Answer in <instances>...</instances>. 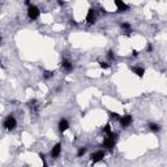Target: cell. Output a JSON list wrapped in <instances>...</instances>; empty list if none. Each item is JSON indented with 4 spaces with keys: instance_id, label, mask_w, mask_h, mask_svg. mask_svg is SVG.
Segmentation results:
<instances>
[{
    "instance_id": "obj_7",
    "label": "cell",
    "mask_w": 167,
    "mask_h": 167,
    "mask_svg": "<svg viewBox=\"0 0 167 167\" xmlns=\"http://www.w3.org/2000/svg\"><path fill=\"white\" fill-rule=\"evenodd\" d=\"M119 120H120V125H121L123 128H125V127H129V125H131V123H132V116H131V115H124V116L120 118Z\"/></svg>"
},
{
    "instance_id": "obj_8",
    "label": "cell",
    "mask_w": 167,
    "mask_h": 167,
    "mask_svg": "<svg viewBox=\"0 0 167 167\" xmlns=\"http://www.w3.org/2000/svg\"><path fill=\"white\" fill-rule=\"evenodd\" d=\"M60 151H61V144L57 142V144L51 149V157H52V158H57V157L60 155Z\"/></svg>"
},
{
    "instance_id": "obj_9",
    "label": "cell",
    "mask_w": 167,
    "mask_h": 167,
    "mask_svg": "<svg viewBox=\"0 0 167 167\" xmlns=\"http://www.w3.org/2000/svg\"><path fill=\"white\" fill-rule=\"evenodd\" d=\"M68 128H69L68 120H67V119H60V121H59V131H60L61 133H64Z\"/></svg>"
},
{
    "instance_id": "obj_13",
    "label": "cell",
    "mask_w": 167,
    "mask_h": 167,
    "mask_svg": "<svg viewBox=\"0 0 167 167\" xmlns=\"http://www.w3.org/2000/svg\"><path fill=\"white\" fill-rule=\"evenodd\" d=\"M52 76H54V72H51V70H46V72H44V74H43V77H44L46 80L51 78Z\"/></svg>"
},
{
    "instance_id": "obj_18",
    "label": "cell",
    "mask_w": 167,
    "mask_h": 167,
    "mask_svg": "<svg viewBox=\"0 0 167 167\" xmlns=\"http://www.w3.org/2000/svg\"><path fill=\"white\" fill-rule=\"evenodd\" d=\"M99 65H101V68H102V69H108V68H110V65H108L107 63H105V61H101V63H99Z\"/></svg>"
},
{
    "instance_id": "obj_4",
    "label": "cell",
    "mask_w": 167,
    "mask_h": 167,
    "mask_svg": "<svg viewBox=\"0 0 167 167\" xmlns=\"http://www.w3.org/2000/svg\"><path fill=\"white\" fill-rule=\"evenodd\" d=\"M114 3H115V5L118 7V11H119V12H128V11H129V5L125 4L123 0H114Z\"/></svg>"
},
{
    "instance_id": "obj_26",
    "label": "cell",
    "mask_w": 167,
    "mask_h": 167,
    "mask_svg": "<svg viewBox=\"0 0 167 167\" xmlns=\"http://www.w3.org/2000/svg\"><path fill=\"white\" fill-rule=\"evenodd\" d=\"M0 42H2V37H0Z\"/></svg>"
},
{
    "instance_id": "obj_19",
    "label": "cell",
    "mask_w": 167,
    "mask_h": 167,
    "mask_svg": "<svg viewBox=\"0 0 167 167\" xmlns=\"http://www.w3.org/2000/svg\"><path fill=\"white\" fill-rule=\"evenodd\" d=\"M35 103H37V101L33 99V101H29V102H28V106L31 108V107H35Z\"/></svg>"
},
{
    "instance_id": "obj_23",
    "label": "cell",
    "mask_w": 167,
    "mask_h": 167,
    "mask_svg": "<svg viewBox=\"0 0 167 167\" xmlns=\"http://www.w3.org/2000/svg\"><path fill=\"white\" fill-rule=\"evenodd\" d=\"M25 4L30 7V5H31V3H30V0H25Z\"/></svg>"
},
{
    "instance_id": "obj_12",
    "label": "cell",
    "mask_w": 167,
    "mask_h": 167,
    "mask_svg": "<svg viewBox=\"0 0 167 167\" xmlns=\"http://www.w3.org/2000/svg\"><path fill=\"white\" fill-rule=\"evenodd\" d=\"M149 128H150V131H151V132H154V133H157V132H159V131H160V125H159V124H155V123L149 124Z\"/></svg>"
},
{
    "instance_id": "obj_6",
    "label": "cell",
    "mask_w": 167,
    "mask_h": 167,
    "mask_svg": "<svg viewBox=\"0 0 167 167\" xmlns=\"http://www.w3.org/2000/svg\"><path fill=\"white\" fill-rule=\"evenodd\" d=\"M86 21H88V24H90V25L95 24V21H97V16H95V12H94V9H93V8H90V9L88 11Z\"/></svg>"
},
{
    "instance_id": "obj_15",
    "label": "cell",
    "mask_w": 167,
    "mask_h": 167,
    "mask_svg": "<svg viewBox=\"0 0 167 167\" xmlns=\"http://www.w3.org/2000/svg\"><path fill=\"white\" fill-rule=\"evenodd\" d=\"M85 153H86V147H81V149L78 150V153H77V157H82Z\"/></svg>"
},
{
    "instance_id": "obj_3",
    "label": "cell",
    "mask_w": 167,
    "mask_h": 167,
    "mask_svg": "<svg viewBox=\"0 0 167 167\" xmlns=\"http://www.w3.org/2000/svg\"><path fill=\"white\" fill-rule=\"evenodd\" d=\"M39 16H41V11H39V8H38V7H35V5H30V7H29V9H28V17H29L30 20H37Z\"/></svg>"
},
{
    "instance_id": "obj_25",
    "label": "cell",
    "mask_w": 167,
    "mask_h": 167,
    "mask_svg": "<svg viewBox=\"0 0 167 167\" xmlns=\"http://www.w3.org/2000/svg\"><path fill=\"white\" fill-rule=\"evenodd\" d=\"M70 24H72V25H77V22H76L74 20H70Z\"/></svg>"
},
{
    "instance_id": "obj_2",
    "label": "cell",
    "mask_w": 167,
    "mask_h": 167,
    "mask_svg": "<svg viewBox=\"0 0 167 167\" xmlns=\"http://www.w3.org/2000/svg\"><path fill=\"white\" fill-rule=\"evenodd\" d=\"M3 125H4V128H5L7 131H13V129L16 128V125H17V121H16V119H15L13 115H8L7 119L4 120Z\"/></svg>"
},
{
    "instance_id": "obj_14",
    "label": "cell",
    "mask_w": 167,
    "mask_h": 167,
    "mask_svg": "<svg viewBox=\"0 0 167 167\" xmlns=\"http://www.w3.org/2000/svg\"><path fill=\"white\" fill-rule=\"evenodd\" d=\"M121 28H123L124 30H127L128 33L131 31V25H129L128 22H123V24H121Z\"/></svg>"
},
{
    "instance_id": "obj_17",
    "label": "cell",
    "mask_w": 167,
    "mask_h": 167,
    "mask_svg": "<svg viewBox=\"0 0 167 167\" xmlns=\"http://www.w3.org/2000/svg\"><path fill=\"white\" fill-rule=\"evenodd\" d=\"M108 114H110V116H111L112 119H116V120H119V119H120L119 114H116V112H112V111H111V112H108Z\"/></svg>"
},
{
    "instance_id": "obj_24",
    "label": "cell",
    "mask_w": 167,
    "mask_h": 167,
    "mask_svg": "<svg viewBox=\"0 0 167 167\" xmlns=\"http://www.w3.org/2000/svg\"><path fill=\"white\" fill-rule=\"evenodd\" d=\"M57 3H59L60 5H64V2H63V0H57Z\"/></svg>"
},
{
    "instance_id": "obj_21",
    "label": "cell",
    "mask_w": 167,
    "mask_h": 167,
    "mask_svg": "<svg viewBox=\"0 0 167 167\" xmlns=\"http://www.w3.org/2000/svg\"><path fill=\"white\" fill-rule=\"evenodd\" d=\"M39 158L43 160V164H44V166H47V163L44 162V154H43V153H39Z\"/></svg>"
},
{
    "instance_id": "obj_22",
    "label": "cell",
    "mask_w": 167,
    "mask_h": 167,
    "mask_svg": "<svg viewBox=\"0 0 167 167\" xmlns=\"http://www.w3.org/2000/svg\"><path fill=\"white\" fill-rule=\"evenodd\" d=\"M132 56H134V57H136V56H138V51L133 50V51H132Z\"/></svg>"
},
{
    "instance_id": "obj_1",
    "label": "cell",
    "mask_w": 167,
    "mask_h": 167,
    "mask_svg": "<svg viewBox=\"0 0 167 167\" xmlns=\"http://www.w3.org/2000/svg\"><path fill=\"white\" fill-rule=\"evenodd\" d=\"M116 140H118V134H116V133L110 132V133H108V136L105 138V141H103L102 146H103L105 149H107V150H112V147L115 146Z\"/></svg>"
},
{
    "instance_id": "obj_11",
    "label": "cell",
    "mask_w": 167,
    "mask_h": 167,
    "mask_svg": "<svg viewBox=\"0 0 167 167\" xmlns=\"http://www.w3.org/2000/svg\"><path fill=\"white\" fill-rule=\"evenodd\" d=\"M61 68H64L65 70L70 72V70L73 69V64H72L69 60H63V61H61Z\"/></svg>"
},
{
    "instance_id": "obj_20",
    "label": "cell",
    "mask_w": 167,
    "mask_h": 167,
    "mask_svg": "<svg viewBox=\"0 0 167 167\" xmlns=\"http://www.w3.org/2000/svg\"><path fill=\"white\" fill-rule=\"evenodd\" d=\"M108 59H111V60H114V59H115L114 51H108Z\"/></svg>"
},
{
    "instance_id": "obj_5",
    "label": "cell",
    "mask_w": 167,
    "mask_h": 167,
    "mask_svg": "<svg viewBox=\"0 0 167 167\" xmlns=\"http://www.w3.org/2000/svg\"><path fill=\"white\" fill-rule=\"evenodd\" d=\"M105 155H106V151H103V150H99L97 153H93L92 154V162L93 163H97V162L102 160L105 158Z\"/></svg>"
},
{
    "instance_id": "obj_10",
    "label": "cell",
    "mask_w": 167,
    "mask_h": 167,
    "mask_svg": "<svg viewBox=\"0 0 167 167\" xmlns=\"http://www.w3.org/2000/svg\"><path fill=\"white\" fill-rule=\"evenodd\" d=\"M132 72H133L134 74H137L140 78H142L144 74H145V69H144V68H140V67H133V68H132Z\"/></svg>"
},
{
    "instance_id": "obj_16",
    "label": "cell",
    "mask_w": 167,
    "mask_h": 167,
    "mask_svg": "<svg viewBox=\"0 0 167 167\" xmlns=\"http://www.w3.org/2000/svg\"><path fill=\"white\" fill-rule=\"evenodd\" d=\"M103 132H105L106 134H108V133L111 132V125H110V124H107V125H105V127H103Z\"/></svg>"
}]
</instances>
